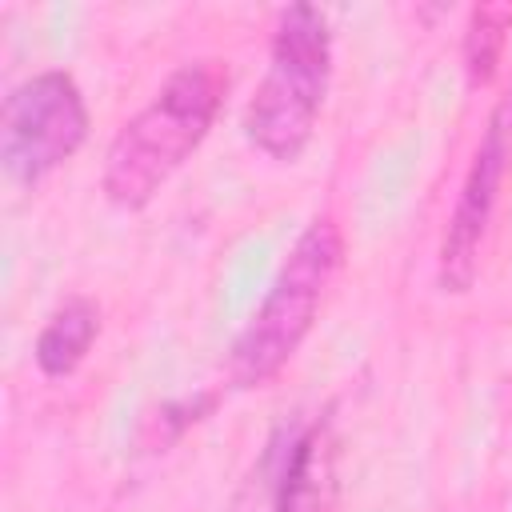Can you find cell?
I'll return each instance as SVG.
<instances>
[{
	"instance_id": "obj_3",
	"label": "cell",
	"mask_w": 512,
	"mask_h": 512,
	"mask_svg": "<svg viewBox=\"0 0 512 512\" xmlns=\"http://www.w3.org/2000/svg\"><path fill=\"white\" fill-rule=\"evenodd\" d=\"M332 72V32L320 8L288 4L272 32L268 72L244 108L248 140L272 160H296L312 140Z\"/></svg>"
},
{
	"instance_id": "obj_4",
	"label": "cell",
	"mask_w": 512,
	"mask_h": 512,
	"mask_svg": "<svg viewBox=\"0 0 512 512\" xmlns=\"http://www.w3.org/2000/svg\"><path fill=\"white\" fill-rule=\"evenodd\" d=\"M88 136V108L80 84L60 72H36L4 96L0 112V164L16 184H40Z\"/></svg>"
},
{
	"instance_id": "obj_1",
	"label": "cell",
	"mask_w": 512,
	"mask_h": 512,
	"mask_svg": "<svg viewBox=\"0 0 512 512\" xmlns=\"http://www.w3.org/2000/svg\"><path fill=\"white\" fill-rule=\"evenodd\" d=\"M228 92V64L216 56L180 64L160 92L112 136L100 188L108 204L136 212L200 148Z\"/></svg>"
},
{
	"instance_id": "obj_5",
	"label": "cell",
	"mask_w": 512,
	"mask_h": 512,
	"mask_svg": "<svg viewBox=\"0 0 512 512\" xmlns=\"http://www.w3.org/2000/svg\"><path fill=\"white\" fill-rule=\"evenodd\" d=\"M508 156H512V92L500 96V104L492 108L484 136L472 152V164L464 172L456 208L448 216V228L440 240V268H436L444 292H468L480 272V248L500 200Z\"/></svg>"
},
{
	"instance_id": "obj_7",
	"label": "cell",
	"mask_w": 512,
	"mask_h": 512,
	"mask_svg": "<svg viewBox=\"0 0 512 512\" xmlns=\"http://www.w3.org/2000/svg\"><path fill=\"white\" fill-rule=\"evenodd\" d=\"M96 336H100V308L88 296H68L64 304L52 308V316L36 336V348H32L36 368L44 376L76 372Z\"/></svg>"
},
{
	"instance_id": "obj_2",
	"label": "cell",
	"mask_w": 512,
	"mask_h": 512,
	"mask_svg": "<svg viewBox=\"0 0 512 512\" xmlns=\"http://www.w3.org/2000/svg\"><path fill=\"white\" fill-rule=\"evenodd\" d=\"M344 260V236L332 216L312 220L292 252L284 256L264 304L252 312L244 332L228 352V380L232 388H260L268 384L304 344L312 320L324 304V292Z\"/></svg>"
},
{
	"instance_id": "obj_6",
	"label": "cell",
	"mask_w": 512,
	"mask_h": 512,
	"mask_svg": "<svg viewBox=\"0 0 512 512\" xmlns=\"http://www.w3.org/2000/svg\"><path fill=\"white\" fill-rule=\"evenodd\" d=\"M336 496V436L332 420H312L288 448L272 512H332Z\"/></svg>"
},
{
	"instance_id": "obj_8",
	"label": "cell",
	"mask_w": 512,
	"mask_h": 512,
	"mask_svg": "<svg viewBox=\"0 0 512 512\" xmlns=\"http://www.w3.org/2000/svg\"><path fill=\"white\" fill-rule=\"evenodd\" d=\"M512 28V4H476L464 24V72L468 84H488L496 76L504 40Z\"/></svg>"
}]
</instances>
